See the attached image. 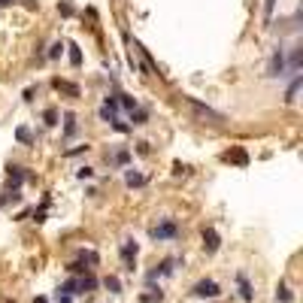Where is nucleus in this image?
Returning <instances> with one entry per match:
<instances>
[{"label": "nucleus", "mask_w": 303, "mask_h": 303, "mask_svg": "<svg viewBox=\"0 0 303 303\" xmlns=\"http://www.w3.org/2000/svg\"><path fill=\"white\" fill-rule=\"evenodd\" d=\"M176 237H179V224H176L173 219H164L158 227H152V240H158V243L161 240H176Z\"/></svg>", "instance_id": "obj_1"}, {"label": "nucleus", "mask_w": 303, "mask_h": 303, "mask_svg": "<svg viewBox=\"0 0 303 303\" xmlns=\"http://www.w3.org/2000/svg\"><path fill=\"white\" fill-rule=\"evenodd\" d=\"M194 294L203 297V300H206V297L212 300V297H219V294H221V285H219L216 279H200L197 285H194Z\"/></svg>", "instance_id": "obj_2"}, {"label": "nucleus", "mask_w": 303, "mask_h": 303, "mask_svg": "<svg viewBox=\"0 0 303 303\" xmlns=\"http://www.w3.org/2000/svg\"><path fill=\"white\" fill-rule=\"evenodd\" d=\"M191 106H194V112H197V115H203V118H212V121H216V124H221L224 121V115L219 112V110H212V106H206V103H200L197 97H185Z\"/></svg>", "instance_id": "obj_3"}, {"label": "nucleus", "mask_w": 303, "mask_h": 303, "mask_svg": "<svg viewBox=\"0 0 303 303\" xmlns=\"http://www.w3.org/2000/svg\"><path fill=\"white\" fill-rule=\"evenodd\" d=\"M176 264H179L176 258H164L158 267H152V270L146 273V282H155V279H161V276H170V273L176 270Z\"/></svg>", "instance_id": "obj_4"}, {"label": "nucleus", "mask_w": 303, "mask_h": 303, "mask_svg": "<svg viewBox=\"0 0 303 303\" xmlns=\"http://www.w3.org/2000/svg\"><path fill=\"white\" fill-rule=\"evenodd\" d=\"M267 76H273V79L285 76V49H276V52H273L270 64H267Z\"/></svg>", "instance_id": "obj_5"}, {"label": "nucleus", "mask_w": 303, "mask_h": 303, "mask_svg": "<svg viewBox=\"0 0 303 303\" xmlns=\"http://www.w3.org/2000/svg\"><path fill=\"white\" fill-rule=\"evenodd\" d=\"M118 252H121V261H124V270H134V258H137V252H139V246H137L134 240H124Z\"/></svg>", "instance_id": "obj_6"}, {"label": "nucleus", "mask_w": 303, "mask_h": 303, "mask_svg": "<svg viewBox=\"0 0 303 303\" xmlns=\"http://www.w3.org/2000/svg\"><path fill=\"white\" fill-rule=\"evenodd\" d=\"M219 246H221L219 230H216V227H203V252L216 255V252H219Z\"/></svg>", "instance_id": "obj_7"}, {"label": "nucleus", "mask_w": 303, "mask_h": 303, "mask_svg": "<svg viewBox=\"0 0 303 303\" xmlns=\"http://www.w3.org/2000/svg\"><path fill=\"white\" fill-rule=\"evenodd\" d=\"M30 179V173H25V167H9V188L12 191H19V185Z\"/></svg>", "instance_id": "obj_8"}, {"label": "nucleus", "mask_w": 303, "mask_h": 303, "mask_svg": "<svg viewBox=\"0 0 303 303\" xmlns=\"http://www.w3.org/2000/svg\"><path fill=\"white\" fill-rule=\"evenodd\" d=\"M79 279V294H88V291H94L97 288V276H91V273H85V276H76Z\"/></svg>", "instance_id": "obj_9"}, {"label": "nucleus", "mask_w": 303, "mask_h": 303, "mask_svg": "<svg viewBox=\"0 0 303 303\" xmlns=\"http://www.w3.org/2000/svg\"><path fill=\"white\" fill-rule=\"evenodd\" d=\"M237 282H240V297H243V300H252L255 291H252V285H248V276H246L243 270L237 273Z\"/></svg>", "instance_id": "obj_10"}, {"label": "nucleus", "mask_w": 303, "mask_h": 303, "mask_svg": "<svg viewBox=\"0 0 303 303\" xmlns=\"http://www.w3.org/2000/svg\"><path fill=\"white\" fill-rule=\"evenodd\" d=\"M124 182H128L131 188H142V185H146V176L137 173V170H124Z\"/></svg>", "instance_id": "obj_11"}, {"label": "nucleus", "mask_w": 303, "mask_h": 303, "mask_svg": "<svg viewBox=\"0 0 303 303\" xmlns=\"http://www.w3.org/2000/svg\"><path fill=\"white\" fill-rule=\"evenodd\" d=\"M76 128H79V124H76V115H73V112H64V137H67V139L76 137Z\"/></svg>", "instance_id": "obj_12"}, {"label": "nucleus", "mask_w": 303, "mask_h": 303, "mask_svg": "<svg viewBox=\"0 0 303 303\" xmlns=\"http://www.w3.org/2000/svg\"><path fill=\"white\" fill-rule=\"evenodd\" d=\"M58 294H67V297H76L79 294V279H67L61 288H58Z\"/></svg>", "instance_id": "obj_13"}, {"label": "nucleus", "mask_w": 303, "mask_h": 303, "mask_svg": "<svg viewBox=\"0 0 303 303\" xmlns=\"http://www.w3.org/2000/svg\"><path fill=\"white\" fill-rule=\"evenodd\" d=\"M79 261L88 264V267H94V264H100V255L91 252V248H79Z\"/></svg>", "instance_id": "obj_14"}, {"label": "nucleus", "mask_w": 303, "mask_h": 303, "mask_svg": "<svg viewBox=\"0 0 303 303\" xmlns=\"http://www.w3.org/2000/svg\"><path fill=\"white\" fill-rule=\"evenodd\" d=\"M118 106H124L128 112H134L139 103H137V97H131V94H121V91H118Z\"/></svg>", "instance_id": "obj_15"}, {"label": "nucleus", "mask_w": 303, "mask_h": 303, "mask_svg": "<svg viewBox=\"0 0 303 303\" xmlns=\"http://www.w3.org/2000/svg\"><path fill=\"white\" fill-rule=\"evenodd\" d=\"M139 300H142V303H161V300H164V291H161V288H149V294H142Z\"/></svg>", "instance_id": "obj_16"}, {"label": "nucleus", "mask_w": 303, "mask_h": 303, "mask_svg": "<svg viewBox=\"0 0 303 303\" xmlns=\"http://www.w3.org/2000/svg\"><path fill=\"white\" fill-rule=\"evenodd\" d=\"M55 88H58V91H67L70 97H79V88L70 85V82H64V79H55Z\"/></svg>", "instance_id": "obj_17"}, {"label": "nucleus", "mask_w": 303, "mask_h": 303, "mask_svg": "<svg viewBox=\"0 0 303 303\" xmlns=\"http://www.w3.org/2000/svg\"><path fill=\"white\" fill-rule=\"evenodd\" d=\"M67 270L73 273V276H85V273H91V267H88V264H82V261H73V264L67 267Z\"/></svg>", "instance_id": "obj_18"}, {"label": "nucleus", "mask_w": 303, "mask_h": 303, "mask_svg": "<svg viewBox=\"0 0 303 303\" xmlns=\"http://www.w3.org/2000/svg\"><path fill=\"white\" fill-rule=\"evenodd\" d=\"M110 161H112L115 167H124V164H128V161H131V152H128V149H121V152H115V155L110 158Z\"/></svg>", "instance_id": "obj_19"}, {"label": "nucleus", "mask_w": 303, "mask_h": 303, "mask_svg": "<svg viewBox=\"0 0 303 303\" xmlns=\"http://www.w3.org/2000/svg\"><path fill=\"white\" fill-rule=\"evenodd\" d=\"M103 288H110V294H121V282L115 276H106L103 279Z\"/></svg>", "instance_id": "obj_20"}, {"label": "nucleus", "mask_w": 303, "mask_h": 303, "mask_svg": "<svg viewBox=\"0 0 303 303\" xmlns=\"http://www.w3.org/2000/svg\"><path fill=\"white\" fill-rule=\"evenodd\" d=\"M297 91H300V76H294V79H291V85H288V91H285V100L291 103V100L297 97Z\"/></svg>", "instance_id": "obj_21"}, {"label": "nucleus", "mask_w": 303, "mask_h": 303, "mask_svg": "<svg viewBox=\"0 0 303 303\" xmlns=\"http://www.w3.org/2000/svg\"><path fill=\"white\" fill-rule=\"evenodd\" d=\"M15 139L25 142V146H30V142H33V137H30V131L25 128V124H22V128H15Z\"/></svg>", "instance_id": "obj_22"}, {"label": "nucleus", "mask_w": 303, "mask_h": 303, "mask_svg": "<svg viewBox=\"0 0 303 303\" xmlns=\"http://www.w3.org/2000/svg\"><path fill=\"white\" fill-rule=\"evenodd\" d=\"M70 64H73V67H82V52H79L76 43H70Z\"/></svg>", "instance_id": "obj_23"}, {"label": "nucleus", "mask_w": 303, "mask_h": 303, "mask_svg": "<svg viewBox=\"0 0 303 303\" xmlns=\"http://www.w3.org/2000/svg\"><path fill=\"white\" fill-rule=\"evenodd\" d=\"M276 300H282V303H291V300H294V294H291V288H288V285H279Z\"/></svg>", "instance_id": "obj_24"}, {"label": "nucleus", "mask_w": 303, "mask_h": 303, "mask_svg": "<svg viewBox=\"0 0 303 303\" xmlns=\"http://www.w3.org/2000/svg\"><path fill=\"white\" fill-rule=\"evenodd\" d=\"M146 118H149V112H146V110H139V106L131 112V121H134V124H146Z\"/></svg>", "instance_id": "obj_25"}, {"label": "nucleus", "mask_w": 303, "mask_h": 303, "mask_svg": "<svg viewBox=\"0 0 303 303\" xmlns=\"http://www.w3.org/2000/svg\"><path fill=\"white\" fill-rule=\"evenodd\" d=\"M110 128H112V131H118V134H128V131H131V124H124L121 118H112V121H110Z\"/></svg>", "instance_id": "obj_26"}, {"label": "nucleus", "mask_w": 303, "mask_h": 303, "mask_svg": "<svg viewBox=\"0 0 303 303\" xmlns=\"http://www.w3.org/2000/svg\"><path fill=\"white\" fill-rule=\"evenodd\" d=\"M61 52H64V43L58 40V43H52V46H49V58H61Z\"/></svg>", "instance_id": "obj_27"}, {"label": "nucleus", "mask_w": 303, "mask_h": 303, "mask_svg": "<svg viewBox=\"0 0 303 303\" xmlns=\"http://www.w3.org/2000/svg\"><path fill=\"white\" fill-rule=\"evenodd\" d=\"M273 9H276V0H264V19H267V22H270Z\"/></svg>", "instance_id": "obj_28"}, {"label": "nucleus", "mask_w": 303, "mask_h": 303, "mask_svg": "<svg viewBox=\"0 0 303 303\" xmlns=\"http://www.w3.org/2000/svg\"><path fill=\"white\" fill-rule=\"evenodd\" d=\"M43 118H46V124H58V110H46Z\"/></svg>", "instance_id": "obj_29"}, {"label": "nucleus", "mask_w": 303, "mask_h": 303, "mask_svg": "<svg viewBox=\"0 0 303 303\" xmlns=\"http://www.w3.org/2000/svg\"><path fill=\"white\" fill-rule=\"evenodd\" d=\"M58 9H61V15H73V3H70V0H61Z\"/></svg>", "instance_id": "obj_30"}, {"label": "nucleus", "mask_w": 303, "mask_h": 303, "mask_svg": "<svg viewBox=\"0 0 303 303\" xmlns=\"http://www.w3.org/2000/svg\"><path fill=\"white\" fill-rule=\"evenodd\" d=\"M76 176H79V179H91L94 170H91V167H79V170H76Z\"/></svg>", "instance_id": "obj_31"}, {"label": "nucleus", "mask_w": 303, "mask_h": 303, "mask_svg": "<svg viewBox=\"0 0 303 303\" xmlns=\"http://www.w3.org/2000/svg\"><path fill=\"white\" fill-rule=\"evenodd\" d=\"M100 118H103L106 124H110V121L115 118V112H110V110H106V106H100Z\"/></svg>", "instance_id": "obj_32"}, {"label": "nucleus", "mask_w": 303, "mask_h": 303, "mask_svg": "<svg viewBox=\"0 0 303 303\" xmlns=\"http://www.w3.org/2000/svg\"><path fill=\"white\" fill-rule=\"evenodd\" d=\"M234 161H237V164H246L248 158H246V152H243V149H237V152H234Z\"/></svg>", "instance_id": "obj_33"}, {"label": "nucleus", "mask_w": 303, "mask_h": 303, "mask_svg": "<svg viewBox=\"0 0 303 303\" xmlns=\"http://www.w3.org/2000/svg\"><path fill=\"white\" fill-rule=\"evenodd\" d=\"M55 303H73V297H67V294H58V291H55Z\"/></svg>", "instance_id": "obj_34"}, {"label": "nucleus", "mask_w": 303, "mask_h": 303, "mask_svg": "<svg viewBox=\"0 0 303 303\" xmlns=\"http://www.w3.org/2000/svg\"><path fill=\"white\" fill-rule=\"evenodd\" d=\"M82 152H88V146H76V149H70L67 155H82Z\"/></svg>", "instance_id": "obj_35"}, {"label": "nucleus", "mask_w": 303, "mask_h": 303, "mask_svg": "<svg viewBox=\"0 0 303 303\" xmlns=\"http://www.w3.org/2000/svg\"><path fill=\"white\" fill-rule=\"evenodd\" d=\"M3 3H12V0H0V6H3Z\"/></svg>", "instance_id": "obj_36"}, {"label": "nucleus", "mask_w": 303, "mask_h": 303, "mask_svg": "<svg viewBox=\"0 0 303 303\" xmlns=\"http://www.w3.org/2000/svg\"><path fill=\"white\" fill-rule=\"evenodd\" d=\"M0 206H3V197H0Z\"/></svg>", "instance_id": "obj_37"}]
</instances>
